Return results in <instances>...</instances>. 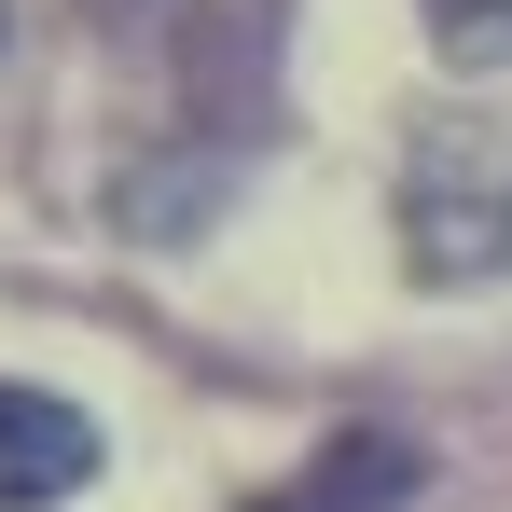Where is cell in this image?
Instances as JSON below:
<instances>
[{
    "label": "cell",
    "mask_w": 512,
    "mask_h": 512,
    "mask_svg": "<svg viewBox=\"0 0 512 512\" xmlns=\"http://www.w3.org/2000/svg\"><path fill=\"white\" fill-rule=\"evenodd\" d=\"M429 485V457L402 443V429H346V443H319L291 485H263L250 512H402Z\"/></svg>",
    "instance_id": "cell-3"
},
{
    "label": "cell",
    "mask_w": 512,
    "mask_h": 512,
    "mask_svg": "<svg viewBox=\"0 0 512 512\" xmlns=\"http://www.w3.org/2000/svg\"><path fill=\"white\" fill-rule=\"evenodd\" d=\"M97 485V416L56 388H0V512H56Z\"/></svg>",
    "instance_id": "cell-2"
},
{
    "label": "cell",
    "mask_w": 512,
    "mask_h": 512,
    "mask_svg": "<svg viewBox=\"0 0 512 512\" xmlns=\"http://www.w3.org/2000/svg\"><path fill=\"white\" fill-rule=\"evenodd\" d=\"M402 263L429 291L512 277V125H429L402 167Z\"/></svg>",
    "instance_id": "cell-1"
},
{
    "label": "cell",
    "mask_w": 512,
    "mask_h": 512,
    "mask_svg": "<svg viewBox=\"0 0 512 512\" xmlns=\"http://www.w3.org/2000/svg\"><path fill=\"white\" fill-rule=\"evenodd\" d=\"M429 42L457 70H512V0H429Z\"/></svg>",
    "instance_id": "cell-4"
}]
</instances>
